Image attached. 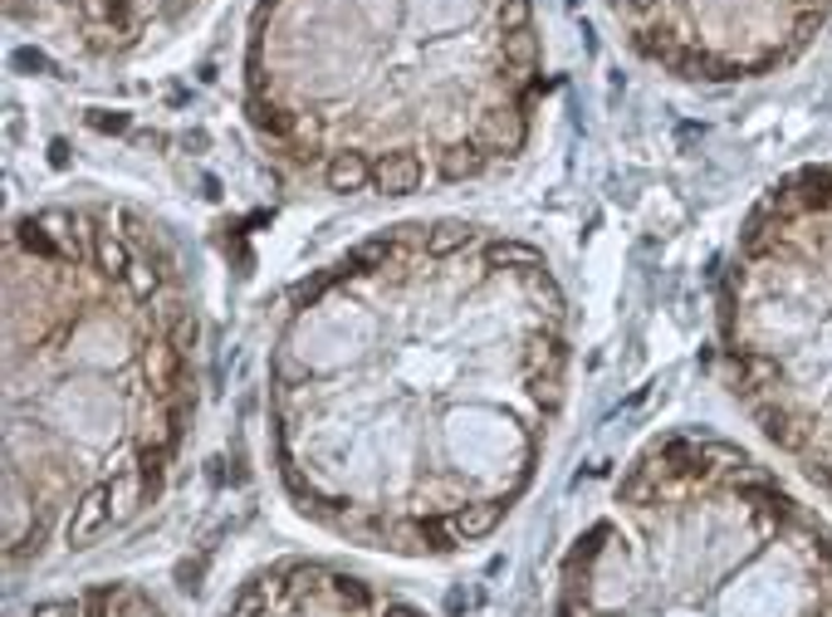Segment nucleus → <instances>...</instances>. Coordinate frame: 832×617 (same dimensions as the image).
Listing matches in <instances>:
<instances>
[{
	"instance_id": "nucleus-1",
	"label": "nucleus",
	"mask_w": 832,
	"mask_h": 617,
	"mask_svg": "<svg viewBox=\"0 0 832 617\" xmlns=\"http://www.w3.org/2000/svg\"><path fill=\"white\" fill-rule=\"evenodd\" d=\"M563 382L568 299L529 240L397 226L294 285L270 353L280 480L314 515L387 446L436 485L494 466L520 500Z\"/></svg>"
},
{
	"instance_id": "nucleus-2",
	"label": "nucleus",
	"mask_w": 832,
	"mask_h": 617,
	"mask_svg": "<svg viewBox=\"0 0 832 617\" xmlns=\"http://www.w3.org/2000/svg\"><path fill=\"white\" fill-rule=\"evenodd\" d=\"M544 93L534 0H255L246 25L250 128L333 196L476 182Z\"/></svg>"
},
{
	"instance_id": "nucleus-3",
	"label": "nucleus",
	"mask_w": 832,
	"mask_h": 617,
	"mask_svg": "<svg viewBox=\"0 0 832 617\" xmlns=\"http://www.w3.org/2000/svg\"><path fill=\"white\" fill-rule=\"evenodd\" d=\"M5 265V500L49 529L89 485L143 476L147 452L176 456L196 407L202 319L172 240L123 202L20 216Z\"/></svg>"
},
{
	"instance_id": "nucleus-4",
	"label": "nucleus",
	"mask_w": 832,
	"mask_h": 617,
	"mask_svg": "<svg viewBox=\"0 0 832 617\" xmlns=\"http://www.w3.org/2000/svg\"><path fill=\"white\" fill-rule=\"evenodd\" d=\"M725 387L823 485L832 476V162L798 167L744 216L720 285Z\"/></svg>"
},
{
	"instance_id": "nucleus-5",
	"label": "nucleus",
	"mask_w": 832,
	"mask_h": 617,
	"mask_svg": "<svg viewBox=\"0 0 832 617\" xmlns=\"http://www.w3.org/2000/svg\"><path fill=\"white\" fill-rule=\"evenodd\" d=\"M613 25L661 75L750 83L788 69L832 20V0H603Z\"/></svg>"
},
{
	"instance_id": "nucleus-6",
	"label": "nucleus",
	"mask_w": 832,
	"mask_h": 617,
	"mask_svg": "<svg viewBox=\"0 0 832 617\" xmlns=\"http://www.w3.org/2000/svg\"><path fill=\"white\" fill-rule=\"evenodd\" d=\"M210 0H5L20 35L79 65H128L182 35Z\"/></svg>"
},
{
	"instance_id": "nucleus-7",
	"label": "nucleus",
	"mask_w": 832,
	"mask_h": 617,
	"mask_svg": "<svg viewBox=\"0 0 832 617\" xmlns=\"http://www.w3.org/2000/svg\"><path fill=\"white\" fill-rule=\"evenodd\" d=\"M113 519H118V515H113V485H89L79 500H73V510H69V519H65L69 549H89V544L99 539Z\"/></svg>"
},
{
	"instance_id": "nucleus-8",
	"label": "nucleus",
	"mask_w": 832,
	"mask_h": 617,
	"mask_svg": "<svg viewBox=\"0 0 832 617\" xmlns=\"http://www.w3.org/2000/svg\"><path fill=\"white\" fill-rule=\"evenodd\" d=\"M504 515H510V500H470V505H460L456 515H451V525H456L460 544H470V539L494 535Z\"/></svg>"
},
{
	"instance_id": "nucleus-9",
	"label": "nucleus",
	"mask_w": 832,
	"mask_h": 617,
	"mask_svg": "<svg viewBox=\"0 0 832 617\" xmlns=\"http://www.w3.org/2000/svg\"><path fill=\"white\" fill-rule=\"evenodd\" d=\"M617 535V529L613 525H607V519H597V525L593 529H588V535L583 539H578L573 544V553H568V573H578V569H583L588 573V563H593L597 559V553H603L607 549V539H613Z\"/></svg>"
},
{
	"instance_id": "nucleus-10",
	"label": "nucleus",
	"mask_w": 832,
	"mask_h": 617,
	"mask_svg": "<svg viewBox=\"0 0 832 617\" xmlns=\"http://www.w3.org/2000/svg\"><path fill=\"white\" fill-rule=\"evenodd\" d=\"M417 525H421V539H426V553L460 549V535H456V525H451V515H421Z\"/></svg>"
},
{
	"instance_id": "nucleus-11",
	"label": "nucleus",
	"mask_w": 832,
	"mask_h": 617,
	"mask_svg": "<svg viewBox=\"0 0 832 617\" xmlns=\"http://www.w3.org/2000/svg\"><path fill=\"white\" fill-rule=\"evenodd\" d=\"M329 589H333V598H339L347 613H367V608H373V593H367V583L353 579V573H333Z\"/></svg>"
},
{
	"instance_id": "nucleus-12",
	"label": "nucleus",
	"mask_w": 832,
	"mask_h": 617,
	"mask_svg": "<svg viewBox=\"0 0 832 617\" xmlns=\"http://www.w3.org/2000/svg\"><path fill=\"white\" fill-rule=\"evenodd\" d=\"M270 613V593H265V579H255V583H246V589L230 598V608L226 617H265Z\"/></svg>"
},
{
	"instance_id": "nucleus-13",
	"label": "nucleus",
	"mask_w": 832,
	"mask_h": 617,
	"mask_svg": "<svg viewBox=\"0 0 832 617\" xmlns=\"http://www.w3.org/2000/svg\"><path fill=\"white\" fill-rule=\"evenodd\" d=\"M284 579H289V589L294 593H304V589H323V583L333 579L329 569H323V563H284Z\"/></svg>"
},
{
	"instance_id": "nucleus-14",
	"label": "nucleus",
	"mask_w": 832,
	"mask_h": 617,
	"mask_svg": "<svg viewBox=\"0 0 832 617\" xmlns=\"http://www.w3.org/2000/svg\"><path fill=\"white\" fill-rule=\"evenodd\" d=\"M83 617H118V583H103V589L83 593Z\"/></svg>"
},
{
	"instance_id": "nucleus-15",
	"label": "nucleus",
	"mask_w": 832,
	"mask_h": 617,
	"mask_svg": "<svg viewBox=\"0 0 832 617\" xmlns=\"http://www.w3.org/2000/svg\"><path fill=\"white\" fill-rule=\"evenodd\" d=\"M202 573H206V559L182 563V569H176V589H182V593H196V589H202Z\"/></svg>"
},
{
	"instance_id": "nucleus-16",
	"label": "nucleus",
	"mask_w": 832,
	"mask_h": 617,
	"mask_svg": "<svg viewBox=\"0 0 832 617\" xmlns=\"http://www.w3.org/2000/svg\"><path fill=\"white\" fill-rule=\"evenodd\" d=\"M30 617H83V603H69V598H55V603H39Z\"/></svg>"
},
{
	"instance_id": "nucleus-17",
	"label": "nucleus",
	"mask_w": 832,
	"mask_h": 617,
	"mask_svg": "<svg viewBox=\"0 0 832 617\" xmlns=\"http://www.w3.org/2000/svg\"><path fill=\"white\" fill-rule=\"evenodd\" d=\"M383 617H426L421 608H412V603H387V613Z\"/></svg>"
},
{
	"instance_id": "nucleus-18",
	"label": "nucleus",
	"mask_w": 832,
	"mask_h": 617,
	"mask_svg": "<svg viewBox=\"0 0 832 617\" xmlns=\"http://www.w3.org/2000/svg\"><path fill=\"white\" fill-rule=\"evenodd\" d=\"M466 608H470V598H466L460 589H456V593H446V613H466Z\"/></svg>"
},
{
	"instance_id": "nucleus-19",
	"label": "nucleus",
	"mask_w": 832,
	"mask_h": 617,
	"mask_svg": "<svg viewBox=\"0 0 832 617\" xmlns=\"http://www.w3.org/2000/svg\"><path fill=\"white\" fill-rule=\"evenodd\" d=\"M558 617H578V603H563V608H558Z\"/></svg>"
}]
</instances>
